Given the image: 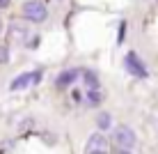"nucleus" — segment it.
Segmentation results:
<instances>
[{
  "label": "nucleus",
  "instance_id": "1",
  "mask_svg": "<svg viewBox=\"0 0 158 154\" xmlns=\"http://www.w3.org/2000/svg\"><path fill=\"white\" fill-rule=\"evenodd\" d=\"M112 140H115V145L119 147V150H131V147L135 145V134H133V129L126 124H119L115 131H112Z\"/></svg>",
  "mask_w": 158,
  "mask_h": 154
},
{
  "label": "nucleus",
  "instance_id": "2",
  "mask_svg": "<svg viewBox=\"0 0 158 154\" xmlns=\"http://www.w3.org/2000/svg\"><path fill=\"white\" fill-rule=\"evenodd\" d=\"M23 16L30 21H35V23H41V21H46L48 16V9L44 2H37V0H30V2L23 5Z\"/></svg>",
  "mask_w": 158,
  "mask_h": 154
},
{
  "label": "nucleus",
  "instance_id": "3",
  "mask_svg": "<svg viewBox=\"0 0 158 154\" xmlns=\"http://www.w3.org/2000/svg\"><path fill=\"white\" fill-rule=\"evenodd\" d=\"M126 69L131 71V76L135 78H147V67L144 62L138 58V53H128L126 55Z\"/></svg>",
  "mask_w": 158,
  "mask_h": 154
},
{
  "label": "nucleus",
  "instance_id": "4",
  "mask_svg": "<svg viewBox=\"0 0 158 154\" xmlns=\"http://www.w3.org/2000/svg\"><path fill=\"white\" fill-rule=\"evenodd\" d=\"M85 154H108V140H106V136H101V134L92 136V138L87 140Z\"/></svg>",
  "mask_w": 158,
  "mask_h": 154
},
{
  "label": "nucleus",
  "instance_id": "5",
  "mask_svg": "<svg viewBox=\"0 0 158 154\" xmlns=\"http://www.w3.org/2000/svg\"><path fill=\"white\" fill-rule=\"evenodd\" d=\"M39 78H41V74H39V71H32V74H21L19 78H16L14 83H12V90H21V87H25L28 83H32V81L37 83Z\"/></svg>",
  "mask_w": 158,
  "mask_h": 154
},
{
  "label": "nucleus",
  "instance_id": "6",
  "mask_svg": "<svg viewBox=\"0 0 158 154\" xmlns=\"http://www.w3.org/2000/svg\"><path fill=\"white\" fill-rule=\"evenodd\" d=\"M76 78H78V71H76V69H67V71H62V74L57 76L55 85L57 87H67V85L76 83Z\"/></svg>",
  "mask_w": 158,
  "mask_h": 154
},
{
  "label": "nucleus",
  "instance_id": "7",
  "mask_svg": "<svg viewBox=\"0 0 158 154\" xmlns=\"http://www.w3.org/2000/svg\"><path fill=\"white\" fill-rule=\"evenodd\" d=\"M87 101L92 103V106H99V103L103 101V95L99 90H89V95H87Z\"/></svg>",
  "mask_w": 158,
  "mask_h": 154
},
{
  "label": "nucleus",
  "instance_id": "8",
  "mask_svg": "<svg viewBox=\"0 0 158 154\" xmlns=\"http://www.w3.org/2000/svg\"><path fill=\"white\" fill-rule=\"evenodd\" d=\"M85 83L89 85V90H99V78H96L94 74H89V71L85 74Z\"/></svg>",
  "mask_w": 158,
  "mask_h": 154
},
{
  "label": "nucleus",
  "instance_id": "9",
  "mask_svg": "<svg viewBox=\"0 0 158 154\" xmlns=\"http://www.w3.org/2000/svg\"><path fill=\"white\" fill-rule=\"evenodd\" d=\"M96 124H99L101 129H108V126H110V115H108V113H101L99 117H96Z\"/></svg>",
  "mask_w": 158,
  "mask_h": 154
},
{
  "label": "nucleus",
  "instance_id": "10",
  "mask_svg": "<svg viewBox=\"0 0 158 154\" xmlns=\"http://www.w3.org/2000/svg\"><path fill=\"white\" fill-rule=\"evenodd\" d=\"M7 58H9V51L5 46H0V62H7Z\"/></svg>",
  "mask_w": 158,
  "mask_h": 154
},
{
  "label": "nucleus",
  "instance_id": "11",
  "mask_svg": "<svg viewBox=\"0 0 158 154\" xmlns=\"http://www.w3.org/2000/svg\"><path fill=\"white\" fill-rule=\"evenodd\" d=\"M12 5V0H0V9H5V7H9Z\"/></svg>",
  "mask_w": 158,
  "mask_h": 154
},
{
  "label": "nucleus",
  "instance_id": "12",
  "mask_svg": "<svg viewBox=\"0 0 158 154\" xmlns=\"http://www.w3.org/2000/svg\"><path fill=\"white\" fill-rule=\"evenodd\" d=\"M115 154H131V152H124V150H119V152H115Z\"/></svg>",
  "mask_w": 158,
  "mask_h": 154
},
{
  "label": "nucleus",
  "instance_id": "13",
  "mask_svg": "<svg viewBox=\"0 0 158 154\" xmlns=\"http://www.w3.org/2000/svg\"><path fill=\"white\" fill-rule=\"evenodd\" d=\"M0 32H2V19H0Z\"/></svg>",
  "mask_w": 158,
  "mask_h": 154
}]
</instances>
